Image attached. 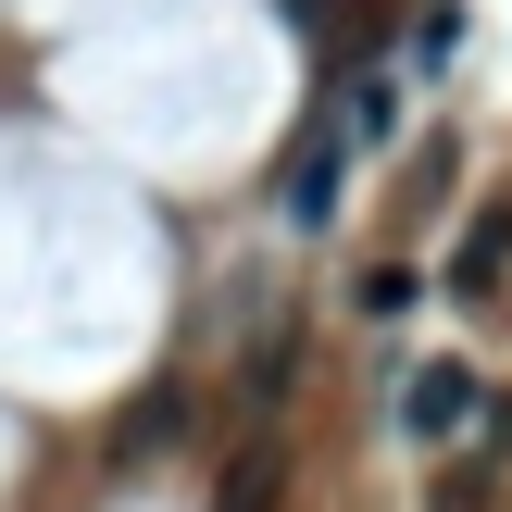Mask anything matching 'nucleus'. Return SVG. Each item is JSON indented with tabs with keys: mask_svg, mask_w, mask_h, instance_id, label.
Returning <instances> with one entry per match:
<instances>
[{
	"mask_svg": "<svg viewBox=\"0 0 512 512\" xmlns=\"http://www.w3.org/2000/svg\"><path fill=\"white\" fill-rule=\"evenodd\" d=\"M400 125V75H363V88H350V138H388Z\"/></svg>",
	"mask_w": 512,
	"mask_h": 512,
	"instance_id": "5",
	"label": "nucleus"
},
{
	"mask_svg": "<svg viewBox=\"0 0 512 512\" xmlns=\"http://www.w3.org/2000/svg\"><path fill=\"white\" fill-rule=\"evenodd\" d=\"M288 25H338V0H288Z\"/></svg>",
	"mask_w": 512,
	"mask_h": 512,
	"instance_id": "6",
	"label": "nucleus"
},
{
	"mask_svg": "<svg viewBox=\"0 0 512 512\" xmlns=\"http://www.w3.org/2000/svg\"><path fill=\"white\" fill-rule=\"evenodd\" d=\"M275 488H288V450L263 438V450H250L238 475H225V500H213V512H275Z\"/></svg>",
	"mask_w": 512,
	"mask_h": 512,
	"instance_id": "4",
	"label": "nucleus"
},
{
	"mask_svg": "<svg viewBox=\"0 0 512 512\" xmlns=\"http://www.w3.org/2000/svg\"><path fill=\"white\" fill-rule=\"evenodd\" d=\"M400 425H413V438H463V425H475V375H463V363L400 375Z\"/></svg>",
	"mask_w": 512,
	"mask_h": 512,
	"instance_id": "1",
	"label": "nucleus"
},
{
	"mask_svg": "<svg viewBox=\"0 0 512 512\" xmlns=\"http://www.w3.org/2000/svg\"><path fill=\"white\" fill-rule=\"evenodd\" d=\"M512 263V213H475L463 225V250H450V288H463V300H488V275Z\"/></svg>",
	"mask_w": 512,
	"mask_h": 512,
	"instance_id": "3",
	"label": "nucleus"
},
{
	"mask_svg": "<svg viewBox=\"0 0 512 512\" xmlns=\"http://www.w3.org/2000/svg\"><path fill=\"white\" fill-rule=\"evenodd\" d=\"M338 175H350V138H313L300 175H288V225H325V213H338Z\"/></svg>",
	"mask_w": 512,
	"mask_h": 512,
	"instance_id": "2",
	"label": "nucleus"
}]
</instances>
